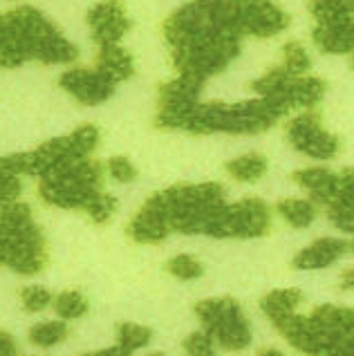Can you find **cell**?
Listing matches in <instances>:
<instances>
[{
  "instance_id": "obj_1",
  "label": "cell",
  "mask_w": 354,
  "mask_h": 356,
  "mask_svg": "<svg viewBox=\"0 0 354 356\" xmlns=\"http://www.w3.org/2000/svg\"><path fill=\"white\" fill-rule=\"evenodd\" d=\"M77 56V45L36 7L20 5L0 20V58L5 67H18L27 60H40L45 65L72 63Z\"/></svg>"
},
{
  "instance_id": "obj_2",
  "label": "cell",
  "mask_w": 354,
  "mask_h": 356,
  "mask_svg": "<svg viewBox=\"0 0 354 356\" xmlns=\"http://www.w3.org/2000/svg\"><path fill=\"white\" fill-rule=\"evenodd\" d=\"M0 258L20 276H34L47 264L43 231L32 218V209L23 202H9L0 218Z\"/></svg>"
},
{
  "instance_id": "obj_3",
  "label": "cell",
  "mask_w": 354,
  "mask_h": 356,
  "mask_svg": "<svg viewBox=\"0 0 354 356\" xmlns=\"http://www.w3.org/2000/svg\"><path fill=\"white\" fill-rule=\"evenodd\" d=\"M280 117V110L262 97L254 101H240V104L214 101V104H198L184 130L193 135H211V132L258 135V132L269 130Z\"/></svg>"
},
{
  "instance_id": "obj_4",
  "label": "cell",
  "mask_w": 354,
  "mask_h": 356,
  "mask_svg": "<svg viewBox=\"0 0 354 356\" xmlns=\"http://www.w3.org/2000/svg\"><path fill=\"white\" fill-rule=\"evenodd\" d=\"M164 204L170 229L193 236V233H207L211 218L225 207V191L216 181L204 184H177L157 193Z\"/></svg>"
},
{
  "instance_id": "obj_5",
  "label": "cell",
  "mask_w": 354,
  "mask_h": 356,
  "mask_svg": "<svg viewBox=\"0 0 354 356\" xmlns=\"http://www.w3.org/2000/svg\"><path fill=\"white\" fill-rule=\"evenodd\" d=\"M101 177H104V168L95 159L86 157L67 161L40 177L38 195L49 207L83 211L88 202L101 193V181H104Z\"/></svg>"
},
{
  "instance_id": "obj_6",
  "label": "cell",
  "mask_w": 354,
  "mask_h": 356,
  "mask_svg": "<svg viewBox=\"0 0 354 356\" xmlns=\"http://www.w3.org/2000/svg\"><path fill=\"white\" fill-rule=\"evenodd\" d=\"M202 327L222 350L240 352L251 343V327L236 298H209L195 305Z\"/></svg>"
},
{
  "instance_id": "obj_7",
  "label": "cell",
  "mask_w": 354,
  "mask_h": 356,
  "mask_svg": "<svg viewBox=\"0 0 354 356\" xmlns=\"http://www.w3.org/2000/svg\"><path fill=\"white\" fill-rule=\"evenodd\" d=\"M271 227L269 207L258 197H245L234 204L220 207V211L211 218L204 236L211 238H260L267 236Z\"/></svg>"
},
{
  "instance_id": "obj_8",
  "label": "cell",
  "mask_w": 354,
  "mask_h": 356,
  "mask_svg": "<svg viewBox=\"0 0 354 356\" xmlns=\"http://www.w3.org/2000/svg\"><path fill=\"white\" fill-rule=\"evenodd\" d=\"M202 86H204L202 81L186 74H177L175 79L166 81L164 86H159L155 126L168 130H184L188 124V117L198 108Z\"/></svg>"
},
{
  "instance_id": "obj_9",
  "label": "cell",
  "mask_w": 354,
  "mask_h": 356,
  "mask_svg": "<svg viewBox=\"0 0 354 356\" xmlns=\"http://www.w3.org/2000/svg\"><path fill=\"white\" fill-rule=\"evenodd\" d=\"M287 139L298 152L312 159H332L339 152V139L328 132L321 124V117L314 110H303L287 124Z\"/></svg>"
},
{
  "instance_id": "obj_10",
  "label": "cell",
  "mask_w": 354,
  "mask_h": 356,
  "mask_svg": "<svg viewBox=\"0 0 354 356\" xmlns=\"http://www.w3.org/2000/svg\"><path fill=\"white\" fill-rule=\"evenodd\" d=\"M289 16L274 0H238V29L240 34L269 38L287 29Z\"/></svg>"
},
{
  "instance_id": "obj_11",
  "label": "cell",
  "mask_w": 354,
  "mask_h": 356,
  "mask_svg": "<svg viewBox=\"0 0 354 356\" xmlns=\"http://www.w3.org/2000/svg\"><path fill=\"white\" fill-rule=\"evenodd\" d=\"M58 86L65 90L70 97H74L83 106H99L115 92V81L110 79L104 70H86L74 67L61 74Z\"/></svg>"
},
{
  "instance_id": "obj_12",
  "label": "cell",
  "mask_w": 354,
  "mask_h": 356,
  "mask_svg": "<svg viewBox=\"0 0 354 356\" xmlns=\"http://www.w3.org/2000/svg\"><path fill=\"white\" fill-rule=\"evenodd\" d=\"M86 20L99 47L119 45V40L133 27V20L121 0H101L90 9Z\"/></svg>"
},
{
  "instance_id": "obj_13",
  "label": "cell",
  "mask_w": 354,
  "mask_h": 356,
  "mask_svg": "<svg viewBox=\"0 0 354 356\" xmlns=\"http://www.w3.org/2000/svg\"><path fill=\"white\" fill-rule=\"evenodd\" d=\"M170 233L173 229H170L164 204H161L157 193L144 202V207L137 211V216L128 225V238L137 244H159Z\"/></svg>"
},
{
  "instance_id": "obj_14",
  "label": "cell",
  "mask_w": 354,
  "mask_h": 356,
  "mask_svg": "<svg viewBox=\"0 0 354 356\" xmlns=\"http://www.w3.org/2000/svg\"><path fill=\"white\" fill-rule=\"evenodd\" d=\"M348 251V242L341 238H319L312 242L309 247L296 253L294 258V269L303 271H314V269H325L330 264H335L343 253Z\"/></svg>"
},
{
  "instance_id": "obj_15",
  "label": "cell",
  "mask_w": 354,
  "mask_h": 356,
  "mask_svg": "<svg viewBox=\"0 0 354 356\" xmlns=\"http://www.w3.org/2000/svg\"><path fill=\"white\" fill-rule=\"evenodd\" d=\"M294 181L298 186L305 188L312 195V200L319 202L321 207L332 204L339 195V175H335V172L328 168L312 166V168L296 170Z\"/></svg>"
},
{
  "instance_id": "obj_16",
  "label": "cell",
  "mask_w": 354,
  "mask_h": 356,
  "mask_svg": "<svg viewBox=\"0 0 354 356\" xmlns=\"http://www.w3.org/2000/svg\"><path fill=\"white\" fill-rule=\"evenodd\" d=\"M97 67L104 70V72L115 81L121 83L135 74V60L124 47L119 45H106L99 47V56H97Z\"/></svg>"
},
{
  "instance_id": "obj_17",
  "label": "cell",
  "mask_w": 354,
  "mask_h": 356,
  "mask_svg": "<svg viewBox=\"0 0 354 356\" xmlns=\"http://www.w3.org/2000/svg\"><path fill=\"white\" fill-rule=\"evenodd\" d=\"M309 12L321 27H339L354 20V5L346 0H312Z\"/></svg>"
},
{
  "instance_id": "obj_18",
  "label": "cell",
  "mask_w": 354,
  "mask_h": 356,
  "mask_svg": "<svg viewBox=\"0 0 354 356\" xmlns=\"http://www.w3.org/2000/svg\"><path fill=\"white\" fill-rule=\"evenodd\" d=\"M303 302V293L298 289H274L262 298L260 307L271 323L287 318L296 314V307Z\"/></svg>"
},
{
  "instance_id": "obj_19",
  "label": "cell",
  "mask_w": 354,
  "mask_h": 356,
  "mask_svg": "<svg viewBox=\"0 0 354 356\" xmlns=\"http://www.w3.org/2000/svg\"><path fill=\"white\" fill-rule=\"evenodd\" d=\"M278 213L289 227L307 229L316 220V202L305 197H287L278 204Z\"/></svg>"
},
{
  "instance_id": "obj_20",
  "label": "cell",
  "mask_w": 354,
  "mask_h": 356,
  "mask_svg": "<svg viewBox=\"0 0 354 356\" xmlns=\"http://www.w3.org/2000/svg\"><path fill=\"white\" fill-rule=\"evenodd\" d=\"M227 172L238 181H258L267 172V159L260 152H247L227 164Z\"/></svg>"
},
{
  "instance_id": "obj_21",
  "label": "cell",
  "mask_w": 354,
  "mask_h": 356,
  "mask_svg": "<svg viewBox=\"0 0 354 356\" xmlns=\"http://www.w3.org/2000/svg\"><path fill=\"white\" fill-rule=\"evenodd\" d=\"M153 339V332L144 325H137V323H119L117 327V345L124 348L126 352L133 354L135 350L146 348Z\"/></svg>"
},
{
  "instance_id": "obj_22",
  "label": "cell",
  "mask_w": 354,
  "mask_h": 356,
  "mask_svg": "<svg viewBox=\"0 0 354 356\" xmlns=\"http://www.w3.org/2000/svg\"><path fill=\"white\" fill-rule=\"evenodd\" d=\"M65 337H67V325L61 321H45L29 330V341L38 345V348H52V345L65 341Z\"/></svg>"
},
{
  "instance_id": "obj_23",
  "label": "cell",
  "mask_w": 354,
  "mask_h": 356,
  "mask_svg": "<svg viewBox=\"0 0 354 356\" xmlns=\"http://www.w3.org/2000/svg\"><path fill=\"white\" fill-rule=\"evenodd\" d=\"M291 76H294V74H289L285 70V65H276V67H271L269 72L262 74L260 79H256L254 83H251V90H256V92L260 97H265V99L274 97L289 83Z\"/></svg>"
},
{
  "instance_id": "obj_24",
  "label": "cell",
  "mask_w": 354,
  "mask_h": 356,
  "mask_svg": "<svg viewBox=\"0 0 354 356\" xmlns=\"http://www.w3.org/2000/svg\"><path fill=\"white\" fill-rule=\"evenodd\" d=\"M282 65H285L287 72L294 76H303L305 72H309L312 58L307 54V49L303 47V43H298V40H289V43H285V47H282Z\"/></svg>"
},
{
  "instance_id": "obj_25",
  "label": "cell",
  "mask_w": 354,
  "mask_h": 356,
  "mask_svg": "<svg viewBox=\"0 0 354 356\" xmlns=\"http://www.w3.org/2000/svg\"><path fill=\"white\" fill-rule=\"evenodd\" d=\"M54 312L65 321L81 318L88 312V300L79 291H63L54 298Z\"/></svg>"
},
{
  "instance_id": "obj_26",
  "label": "cell",
  "mask_w": 354,
  "mask_h": 356,
  "mask_svg": "<svg viewBox=\"0 0 354 356\" xmlns=\"http://www.w3.org/2000/svg\"><path fill=\"white\" fill-rule=\"evenodd\" d=\"M166 271L177 280H195L204 273V267H202V262L198 258L188 256V253H179V256L168 260Z\"/></svg>"
},
{
  "instance_id": "obj_27",
  "label": "cell",
  "mask_w": 354,
  "mask_h": 356,
  "mask_svg": "<svg viewBox=\"0 0 354 356\" xmlns=\"http://www.w3.org/2000/svg\"><path fill=\"white\" fill-rule=\"evenodd\" d=\"M115 209H117V200L113 195H106V193L101 191V193H97V195L88 202L83 213L92 222H97V225H106V222L113 218Z\"/></svg>"
},
{
  "instance_id": "obj_28",
  "label": "cell",
  "mask_w": 354,
  "mask_h": 356,
  "mask_svg": "<svg viewBox=\"0 0 354 356\" xmlns=\"http://www.w3.org/2000/svg\"><path fill=\"white\" fill-rule=\"evenodd\" d=\"M18 298H20V305L25 307V312H40V309H45L49 302H54L52 291L45 287H38V284H34V287H23L18 293Z\"/></svg>"
},
{
  "instance_id": "obj_29",
  "label": "cell",
  "mask_w": 354,
  "mask_h": 356,
  "mask_svg": "<svg viewBox=\"0 0 354 356\" xmlns=\"http://www.w3.org/2000/svg\"><path fill=\"white\" fill-rule=\"evenodd\" d=\"M184 352L188 356H216V341L207 332H193L184 339Z\"/></svg>"
},
{
  "instance_id": "obj_30",
  "label": "cell",
  "mask_w": 354,
  "mask_h": 356,
  "mask_svg": "<svg viewBox=\"0 0 354 356\" xmlns=\"http://www.w3.org/2000/svg\"><path fill=\"white\" fill-rule=\"evenodd\" d=\"M106 168L110 177L117 181H124V184H128V181H133L137 177V168L133 166V161L128 157H110Z\"/></svg>"
},
{
  "instance_id": "obj_31",
  "label": "cell",
  "mask_w": 354,
  "mask_h": 356,
  "mask_svg": "<svg viewBox=\"0 0 354 356\" xmlns=\"http://www.w3.org/2000/svg\"><path fill=\"white\" fill-rule=\"evenodd\" d=\"M20 175H14V172H3V188H0V195H3V202L9 204V202H18L20 191H23V184H20Z\"/></svg>"
},
{
  "instance_id": "obj_32",
  "label": "cell",
  "mask_w": 354,
  "mask_h": 356,
  "mask_svg": "<svg viewBox=\"0 0 354 356\" xmlns=\"http://www.w3.org/2000/svg\"><path fill=\"white\" fill-rule=\"evenodd\" d=\"M0 345H3V350H0V356H16V343H14L12 334H9V332L0 334Z\"/></svg>"
},
{
  "instance_id": "obj_33",
  "label": "cell",
  "mask_w": 354,
  "mask_h": 356,
  "mask_svg": "<svg viewBox=\"0 0 354 356\" xmlns=\"http://www.w3.org/2000/svg\"><path fill=\"white\" fill-rule=\"evenodd\" d=\"M83 356H130V352H126L124 348H108V350H99V352H92V354H83Z\"/></svg>"
},
{
  "instance_id": "obj_34",
  "label": "cell",
  "mask_w": 354,
  "mask_h": 356,
  "mask_svg": "<svg viewBox=\"0 0 354 356\" xmlns=\"http://www.w3.org/2000/svg\"><path fill=\"white\" fill-rule=\"evenodd\" d=\"M341 289H354V267L343 271V276H341Z\"/></svg>"
},
{
  "instance_id": "obj_35",
  "label": "cell",
  "mask_w": 354,
  "mask_h": 356,
  "mask_svg": "<svg viewBox=\"0 0 354 356\" xmlns=\"http://www.w3.org/2000/svg\"><path fill=\"white\" fill-rule=\"evenodd\" d=\"M258 356H282V354H280L278 350H262Z\"/></svg>"
},
{
  "instance_id": "obj_36",
  "label": "cell",
  "mask_w": 354,
  "mask_h": 356,
  "mask_svg": "<svg viewBox=\"0 0 354 356\" xmlns=\"http://www.w3.org/2000/svg\"><path fill=\"white\" fill-rule=\"evenodd\" d=\"M350 38H352V47H354V23H352V27H350ZM354 54V52H352Z\"/></svg>"
},
{
  "instance_id": "obj_37",
  "label": "cell",
  "mask_w": 354,
  "mask_h": 356,
  "mask_svg": "<svg viewBox=\"0 0 354 356\" xmlns=\"http://www.w3.org/2000/svg\"><path fill=\"white\" fill-rule=\"evenodd\" d=\"M195 3H216V0H195Z\"/></svg>"
},
{
  "instance_id": "obj_38",
  "label": "cell",
  "mask_w": 354,
  "mask_h": 356,
  "mask_svg": "<svg viewBox=\"0 0 354 356\" xmlns=\"http://www.w3.org/2000/svg\"><path fill=\"white\" fill-rule=\"evenodd\" d=\"M350 247H352V251H354V240H352V242H350Z\"/></svg>"
},
{
  "instance_id": "obj_39",
  "label": "cell",
  "mask_w": 354,
  "mask_h": 356,
  "mask_svg": "<svg viewBox=\"0 0 354 356\" xmlns=\"http://www.w3.org/2000/svg\"><path fill=\"white\" fill-rule=\"evenodd\" d=\"M150 356H164V354H150Z\"/></svg>"
},
{
  "instance_id": "obj_40",
  "label": "cell",
  "mask_w": 354,
  "mask_h": 356,
  "mask_svg": "<svg viewBox=\"0 0 354 356\" xmlns=\"http://www.w3.org/2000/svg\"><path fill=\"white\" fill-rule=\"evenodd\" d=\"M352 67H354V54H352Z\"/></svg>"
},
{
  "instance_id": "obj_41",
  "label": "cell",
  "mask_w": 354,
  "mask_h": 356,
  "mask_svg": "<svg viewBox=\"0 0 354 356\" xmlns=\"http://www.w3.org/2000/svg\"><path fill=\"white\" fill-rule=\"evenodd\" d=\"M346 3H352V5H354V0H346Z\"/></svg>"
}]
</instances>
